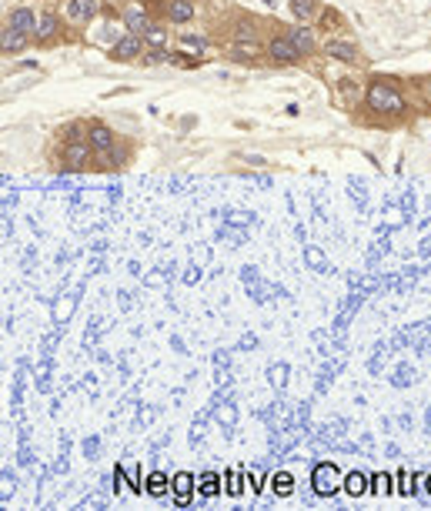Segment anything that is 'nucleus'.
Returning a JSON list of instances; mask_svg holds the SVG:
<instances>
[{
	"label": "nucleus",
	"mask_w": 431,
	"mask_h": 511,
	"mask_svg": "<svg viewBox=\"0 0 431 511\" xmlns=\"http://www.w3.org/2000/svg\"><path fill=\"white\" fill-rule=\"evenodd\" d=\"M87 144L94 147V154H107L117 147V134L107 127V124H100V120H90L87 124Z\"/></svg>",
	"instance_id": "nucleus-12"
},
{
	"label": "nucleus",
	"mask_w": 431,
	"mask_h": 511,
	"mask_svg": "<svg viewBox=\"0 0 431 511\" xmlns=\"http://www.w3.org/2000/svg\"><path fill=\"white\" fill-rule=\"evenodd\" d=\"M57 161L64 171H84L94 161V147L87 141H67L60 151H57Z\"/></svg>",
	"instance_id": "nucleus-7"
},
{
	"label": "nucleus",
	"mask_w": 431,
	"mask_h": 511,
	"mask_svg": "<svg viewBox=\"0 0 431 511\" xmlns=\"http://www.w3.org/2000/svg\"><path fill=\"white\" fill-rule=\"evenodd\" d=\"M171 488L177 491V505H188V501H191V491H194V475H188V471L174 475Z\"/></svg>",
	"instance_id": "nucleus-19"
},
{
	"label": "nucleus",
	"mask_w": 431,
	"mask_h": 511,
	"mask_svg": "<svg viewBox=\"0 0 431 511\" xmlns=\"http://www.w3.org/2000/svg\"><path fill=\"white\" fill-rule=\"evenodd\" d=\"M257 54H265V44H231L234 60H257Z\"/></svg>",
	"instance_id": "nucleus-22"
},
{
	"label": "nucleus",
	"mask_w": 431,
	"mask_h": 511,
	"mask_svg": "<svg viewBox=\"0 0 431 511\" xmlns=\"http://www.w3.org/2000/svg\"><path fill=\"white\" fill-rule=\"evenodd\" d=\"M31 44H33L31 33L14 31L11 23H4V27H0V51H4L7 57H11V54H21V51H27Z\"/></svg>",
	"instance_id": "nucleus-13"
},
{
	"label": "nucleus",
	"mask_w": 431,
	"mask_h": 511,
	"mask_svg": "<svg viewBox=\"0 0 431 511\" xmlns=\"http://www.w3.org/2000/svg\"><path fill=\"white\" fill-rule=\"evenodd\" d=\"M344 488H348V495H361V491H365V475H358V471L348 475V485H344Z\"/></svg>",
	"instance_id": "nucleus-25"
},
{
	"label": "nucleus",
	"mask_w": 431,
	"mask_h": 511,
	"mask_svg": "<svg viewBox=\"0 0 431 511\" xmlns=\"http://www.w3.org/2000/svg\"><path fill=\"white\" fill-rule=\"evenodd\" d=\"M181 47H191V51H198V54H208L211 41L204 33H184V37H181Z\"/></svg>",
	"instance_id": "nucleus-24"
},
{
	"label": "nucleus",
	"mask_w": 431,
	"mask_h": 511,
	"mask_svg": "<svg viewBox=\"0 0 431 511\" xmlns=\"http://www.w3.org/2000/svg\"><path fill=\"white\" fill-rule=\"evenodd\" d=\"M107 54H111V60H117V64H137V60L147 54V41H144L141 33H121Z\"/></svg>",
	"instance_id": "nucleus-4"
},
{
	"label": "nucleus",
	"mask_w": 431,
	"mask_h": 511,
	"mask_svg": "<svg viewBox=\"0 0 431 511\" xmlns=\"http://www.w3.org/2000/svg\"><path fill=\"white\" fill-rule=\"evenodd\" d=\"M428 491H431V478H428Z\"/></svg>",
	"instance_id": "nucleus-29"
},
{
	"label": "nucleus",
	"mask_w": 431,
	"mask_h": 511,
	"mask_svg": "<svg viewBox=\"0 0 431 511\" xmlns=\"http://www.w3.org/2000/svg\"><path fill=\"white\" fill-rule=\"evenodd\" d=\"M64 17H60V11H54V7H44L41 11V21H37V31H33V44L37 47H50L60 41V33H64Z\"/></svg>",
	"instance_id": "nucleus-5"
},
{
	"label": "nucleus",
	"mask_w": 431,
	"mask_h": 511,
	"mask_svg": "<svg viewBox=\"0 0 431 511\" xmlns=\"http://www.w3.org/2000/svg\"><path fill=\"white\" fill-rule=\"evenodd\" d=\"M117 17H121V27L124 33H147V27L154 23V14L147 11V4L144 0H127L117 7Z\"/></svg>",
	"instance_id": "nucleus-3"
},
{
	"label": "nucleus",
	"mask_w": 431,
	"mask_h": 511,
	"mask_svg": "<svg viewBox=\"0 0 431 511\" xmlns=\"http://www.w3.org/2000/svg\"><path fill=\"white\" fill-rule=\"evenodd\" d=\"M214 475H204V485H201V491H204V495H218V485H214Z\"/></svg>",
	"instance_id": "nucleus-27"
},
{
	"label": "nucleus",
	"mask_w": 431,
	"mask_h": 511,
	"mask_svg": "<svg viewBox=\"0 0 431 511\" xmlns=\"http://www.w3.org/2000/svg\"><path fill=\"white\" fill-rule=\"evenodd\" d=\"M425 90H428V98H431V80H425Z\"/></svg>",
	"instance_id": "nucleus-28"
},
{
	"label": "nucleus",
	"mask_w": 431,
	"mask_h": 511,
	"mask_svg": "<svg viewBox=\"0 0 431 511\" xmlns=\"http://www.w3.org/2000/svg\"><path fill=\"white\" fill-rule=\"evenodd\" d=\"M124 157H127V151H117V147L107 151V154H94V161H97L100 171H117V167L124 164Z\"/></svg>",
	"instance_id": "nucleus-20"
},
{
	"label": "nucleus",
	"mask_w": 431,
	"mask_h": 511,
	"mask_svg": "<svg viewBox=\"0 0 431 511\" xmlns=\"http://www.w3.org/2000/svg\"><path fill=\"white\" fill-rule=\"evenodd\" d=\"M231 44H261L257 17H238L231 27Z\"/></svg>",
	"instance_id": "nucleus-14"
},
{
	"label": "nucleus",
	"mask_w": 431,
	"mask_h": 511,
	"mask_svg": "<svg viewBox=\"0 0 431 511\" xmlns=\"http://www.w3.org/2000/svg\"><path fill=\"white\" fill-rule=\"evenodd\" d=\"M334 488H338V471H334L331 465H321L318 471H314V491H318V495H331Z\"/></svg>",
	"instance_id": "nucleus-17"
},
{
	"label": "nucleus",
	"mask_w": 431,
	"mask_h": 511,
	"mask_svg": "<svg viewBox=\"0 0 431 511\" xmlns=\"http://www.w3.org/2000/svg\"><path fill=\"white\" fill-rule=\"evenodd\" d=\"M365 107L381 120H395L408 110V100L401 94V88L395 84V77H371L365 94Z\"/></svg>",
	"instance_id": "nucleus-1"
},
{
	"label": "nucleus",
	"mask_w": 431,
	"mask_h": 511,
	"mask_svg": "<svg viewBox=\"0 0 431 511\" xmlns=\"http://www.w3.org/2000/svg\"><path fill=\"white\" fill-rule=\"evenodd\" d=\"M265 54H267V60H271V64H277V67H294V64H301V60H304L298 47L291 44V37H287V33H275V37H267Z\"/></svg>",
	"instance_id": "nucleus-6"
},
{
	"label": "nucleus",
	"mask_w": 431,
	"mask_h": 511,
	"mask_svg": "<svg viewBox=\"0 0 431 511\" xmlns=\"http://www.w3.org/2000/svg\"><path fill=\"white\" fill-rule=\"evenodd\" d=\"M287 37H291V44L301 51V57H311V54H318V37H314V23H291L287 27Z\"/></svg>",
	"instance_id": "nucleus-9"
},
{
	"label": "nucleus",
	"mask_w": 431,
	"mask_h": 511,
	"mask_svg": "<svg viewBox=\"0 0 431 511\" xmlns=\"http://www.w3.org/2000/svg\"><path fill=\"white\" fill-rule=\"evenodd\" d=\"M314 31L324 33V37H334V33H341V31H344L341 11H334V7H324V11L318 14V21H314Z\"/></svg>",
	"instance_id": "nucleus-16"
},
{
	"label": "nucleus",
	"mask_w": 431,
	"mask_h": 511,
	"mask_svg": "<svg viewBox=\"0 0 431 511\" xmlns=\"http://www.w3.org/2000/svg\"><path fill=\"white\" fill-rule=\"evenodd\" d=\"M287 11L298 23H314L324 7H321V0H287Z\"/></svg>",
	"instance_id": "nucleus-15"
},
{
	"label": "nucleus",
	"mask_w": 431,
	"mask_h": 511,
	"mask_svg": "<svg viewBox=\"0 0 431 511\" xmlns=\"http://www.w3.org/2000/svg\"><path fill=\"white\" fill-rule=\"evenodd\" d=\"M37 21H41V11H33L31 4H17V7H11L7 17H4V23H11L14 31H23V33H31V37H33V31H37Z\"/></svg>",
	"instance_id": "nucleus-10"
},
{
	"label": "nucleus",
	"mask_w": 431,
	"mask_h": 511,
	"mask_svg": "<svg viewBox=\"0 0 431 511\" xmlns=\"http://www.w3.org/2000/svg\"><path fill=\"white\" fill-rule=\"evenodd\" d=\"M100 14H104V0H64V7H60L67 27H87Z\"/></svg>",
	"instance_id": "nucleus-2"
},
{
	"label": "nucleus",
	"mask_w": 431,
	"mask_h": 511,
	"mask_svg": "<svg viewBox=\"0 0 431 511\" xmlns=\"http://www.w3.org/2000/svg\"><path fill=\"white\" fill-rule=\"evenodd\" d=\"M147 491H151V495H164V491H167V478H164V475H151Z\"/></svg>",
	"instance_id": "nucleus-26"
},
{
	"label": "nucleus",
	"mask_w": 431,
	"mask_h": 511,
	"mask_svg": "<svg viewBox=\"0 0 431 511\" xmlns=\"http://www.w3.org/2000/svg\"><path fill=\"white\" fill-rule=\"evenodd\" d=\"M144 41H147V47H167L171 44V27H167V21H154L151 27H147V33H144Z\"/></svg>",
	"instance_id": "nucleus-18"
},
{
	"label": "nucleus",
	"mask_w": 431,
	"mask_h": 511,
	"mask_svg": "<svg viewBox=\"0 0 431 511\" xmlns=\"http://www.w3.org/2000/svg\"><path fill=\"white\" fill-rule=\"evenodd\" d=\"M57 137L60 141H87V124H67V127H60L57 131Z\"/></svg>",
	"instance_id": "nucleus-23"
},
{
	"label": "nucleus",
	"mask_w": 431,
	"mask_h": 511,
	"mask_svg": "<svg viewBox=\"0 0 431 511\" xmlns=\"http://www.w3.org/2000/svg\"><path fill=\"white\" fill-rule=\"evenodd\" d=\"M321 54H328L331 60H341V64H361V51H358V44H351L348 37H338V33L321 44Z\"/></svg>",
	"instance_id": "nucleus-8"
},
{
	"label": "nucleus",
	"mask_w": 431,
	"mask_h": 511,
	"mask_svg": "<svg viewBox=\"0 0 431 511\" xmlns=\"http://www.w3.org/2000/svg\"><path fill=\"white\" fill-rule=\"evenodd\" d=\"M198 17V0H167L164 7V21L171 27H184Z\"/></svg>",
	"instance_id": "nucleus-11"
},
{
	"label": "nucleus",
	"mask_w": 431,
	"mask_h": 511,
	"mask_svg": "<svg viewBox=\"0 0 431 511\" xmlns=\"http://www.w3.org/2000/svg\"><path fill=\"white\" fill-rule=\"evenodd\" d=\"M177 57L167 51V47H147V54L141 57V64H147V67H154V64H174Z\"/></svg>",
	"instance_id": "nucleus-21"
}]
</instances>
